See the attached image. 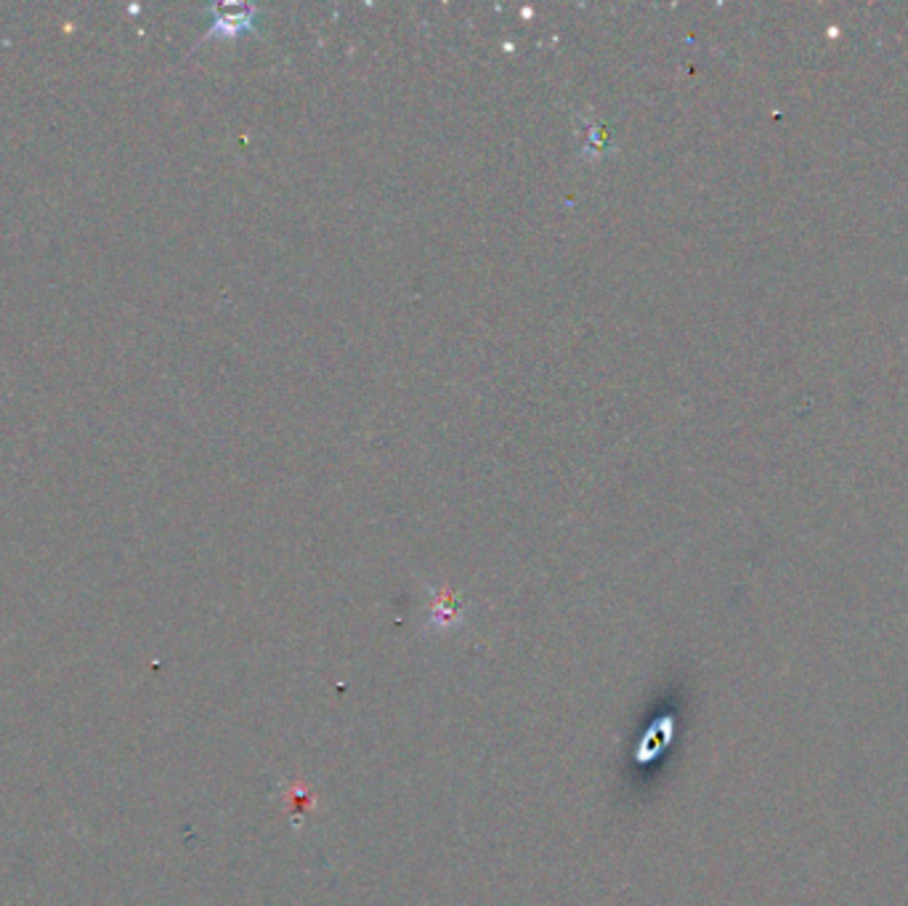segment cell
<instances>
[{
  "label": "cell",
  "instance_id": "cell-1",
  "mask_svg": "<svg viewBox=\"0 0 908 906\" xmlns=\"http://www.w3.org/2000/svg\"><path fill=\"white\" fill-rule=\"evenodd\" d=\"M428 616H426V633L434 635H444V633H454L459 627H465L467 622V604L459 593H454L452 588H431L428 585Z\"/></svg>",
  "mask_w": 908,
  "mask_h": 906
},
{
  "label": "cell",
  "instance_id": "cell-2",
  "mask_svg": "<svg viewBox=\"0 0 908 906\" xmlns=\"http://www.w3.org/2000/svg\"><path fill=\"white\" fill-rule=\"evenodd\" d=\"M213 35L223 32V35H237L245 32L255 24V8L253 5H239V3H218L213 8Z\"/></svg>",
  "mask_w": 908,
  "mask_h": 906
},
{
  "label": "cell",
  "instance_id": "cell-3",
  "mask_svg": "<svg viewBox=\"0 0 908 906\" xmlns=\"http://www.w3.org/2000/svg\"><path fill=\"white\" fill-rule=\"evenodd\" d=\"M288 797H290V803L296 805V813H298V816L313 808V795L305 789V784H296L293 789H288Z\"/></svg>",
  "mask_w": 908,
  "mask_h": 906
}]
</instances>
